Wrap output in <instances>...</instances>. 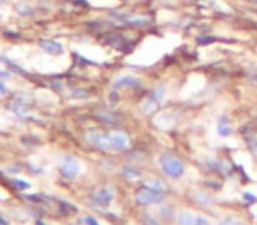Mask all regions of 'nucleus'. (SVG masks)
Masks as SVG:
<instances>
[{"label":"nucleus","instance_id":"nucleus-14","mask_svg":"<svg viewBox=\"0 0 257 225\" xmlns=\"http://www.w3.org/2000/svg\"><path fill=\"white\" fill-rule=\"evenodd\" d=\"M145 225H161L159 223L155 218H152V216H145Z\"/></svg>","mask_w":257,"mask_h":225},{"label":"nucleus","instance_id":"nucleus-7","mask_svg":"<svg viewBox=\"0 0 257 225\" xmlns=\"http://www.w3.org/2000/svg\"><path fill=\"white\" fill-rule=\"evenodd\" d=\"M180 225H210V221L204 216H197V214L192 213H182L178 218Z\"/></svg>","mask_w":257,"mask_h":225},{"label":"nucleus","instance_id":"nucleus-15","mask_svg":"<svg viewBox=\"0 0 257 225\" xmlns=\"http://www.w3.org/2000/svg\"><path fill=\"white\" fill-rule=\"evenodd\" d=\"M83 221H85V223H90V225H99L95 220H93V218H85V220H83Z\"/></svg>","mask_w":257,"mask_h":225},{"label":"nucleus","instance_id":"nucleus-11","mask_svg":"<svg viewBox=\"0 0 257 225\" xmlns=\"http://www.w3.org/2000/svg\"><path fill=\"white\" fill-rule=\"evenodd\" d=\"M125 23H127V25H134V27H147V25H150V23H152V20L141 18V16H136V18L125 20Z\"/></svg>","mask_w":257,"mask_h":225},{"label":"nucleus","instance_id":"nucleus-3","mask_svg":"<svg viewBox=\"0 0 257 225\" xmlns=\"http://www.w3.org/2000/svg\"><path fill=\"white\" fill-rule=\"evenodd\" d=\"M136 199L141 204H159L164 200V190L152 188V186H145L143 190L136 193Z\"/></svg>","mask_w":257,"mask_h":225},{"label":"nucleus","instance_id":"nucleus-4","mask_svg":"<svg viewBox=\"0 0 257 225\" xmlns=\"http://www.w3.org/2000/svg\"><path fill=\"white\" fill-rule=\"evenodd\" d=\"M60 171H62V174H64L65 178L74 179L76 176L79 174L81 167H79L78 160H76L74 157H64V158H62V164H60Z\"/></svg>","mask_w":257,"mask_h":225},{"label":"nucleus","instance_id":"nucleus-10","mask_svg":"<svg viewBox=\"0 0 257 225\" xmlns=\"http://www.w3.org/2000/svg\"><path fill=\"white\" fill-rule=\"evenodd\" d=\"M217 130H218V134H220V136H229V134L232 132V129L229 127V120L225 118V116H222V118L218 120Z\"/></svg>","mask_w":257,"mask_h":225},{"label":"nucleus","instance_id":"nucleus-18","mask_svg":"<svg viewBox=\"0 0 257 225\" xmlns=\"http://www.w3.org/2000/svg\"><path fill=\"white\" fill-rule=\"evenodd\" d=\"M39 225H46V223H43V221H41V223H39Z\"/></svg>","mask_w":257,"mask_h":225},{"label":"nucleus","instance_id":"nucleus-8","mask_svg":"<svg viewBox=\"0 0 257 225\" xmlns=\"http://www.w3.org/2000/svg\"><path fill=\"white\" fill-rule=\"evenodd\" d=\"M39 46H41V50L46 51V53H50V55H60L62 53V46L58 43H55V41L44 39L39 43Z\"/></svg>","mask_w":257,"mask_h":225},{"label":"nucleus","instance_id":"nucleus-17","mask_svg":"<svg viewBox=\"0 0 257 225\" xmlns=\"http://www.w3.org/2000/svg\"><path fill=\"white\" fill-rule=\"evenodd\" d=\"M0 225H8V221H6V220H2V218H0Z\"/></svg>","mask_w":257,"mask_h":225},{"label":"nucleus","instance_id":"nucleus-2","mask_svg":"<svg viewBox=\"0 0 257 225\" xmlns=\"http://www.w3.org/2000/svg\"><path fill=\"white\" fill-rule=\"evenodd\" d=\"M161 167L169 178H180L185 172V165L182 160H178L173 155H162L161 157Z\"/></svg>","mask_w":257,"mask_h":225},{"label":"nucleus","instance_id":"nucleus-9","mask_svg":"<svg viewBox=\"0 0 257 225\" xmlns=\"http://www.w3.org/2000/svg\"><path fill=\"white\" fill-rule=\"evenodd\" d=\"M133 85H138V79L133 78V76H123V78H120L118 81H114L113 88L118 90V88H121V86H133Z\"/></svg>","mask_w":257,"mask_h":225},{"label":"nucleus","instance_id":"nucleus-12","mask_svg":"<svg viewBox=\"0 0 257 225\" xmlns=\"http://www.w3.org/2000/svg\"><path fill=\"white\" fill-rule=\"evenodd\" d=\"M220 225H245L241 220H238V218H225L224 221H220Z\"/></svg>","mask_w":257,"mask_h":225},{"label":"nucleus","instance_id":"nucleus-5","mask_svg":"<svg viewBox=\"0 0 257 225\" xmlns=\"http://www.w3.org/2000/svg\"><path fill=\"white\" fill-rule=\"evenodd\" d=\"M114 199V190L111 186H102V188H97L92 193V200L99 206H107L109 202H113Z\"/></svg>","mask_w":257,"mask_h":225},{"label":"nucleus","instance_id":"nucleus-1","mask_svg":"<svg viewBox=\"0 0 257 225\" xmlns=\"http://www.w3.org/2000/svg\"><path fill=\"white\" fill-rule=\"evenodd\" d=\"M100 150L121 151L128 146V137L123 132H107V134H92L88 137Z\"/></svg>","mask_w":257,"mask_h":225},{"label":"nucleus","instance_id":"nucleus-6","mask_svg":"<svg viewBox=\"0 0 257 225\" xmlns=\"http://www.w3.org/2000/svg\"><path fill=\"white\" fill-rule=\"evenodd\" d=\"M164 93H166V90L162 88V86H161V88H155L154 92H150V95H148L147 100H145V111H147L148 115H150V113H154V111L157 109V106L161 104Z\"/></svg>","mask_w":257,"mask_h":225},{"label":"nucleus","instance_id":"nucleus-13","mask_svg":"<svg viewBox=\"0 0 257 225\" xmlns=\"http://www.w3.org/2000/svg\"><path fill=\"white\" fill-rule=\"evenodd\" d=\"M147 186H152V188H157V190H164L166 192V186L162 185V181H148Z\"/></svg>","mask_w":257,"mask_h":225},{"label":"nucleus","instance_id":"nucleus-16","mask_svg":"<svg viewBox=\"0 0 257 225\" xmlns=\"http://www.w3.org/2000/svg\"><path fill=\"white\" fill-rule=\"evenodd\" d=\"M0 93H6V86H4V83L0 81Z\"/></svg>","mask_w":257,"mask_h":225}]
</instances>
